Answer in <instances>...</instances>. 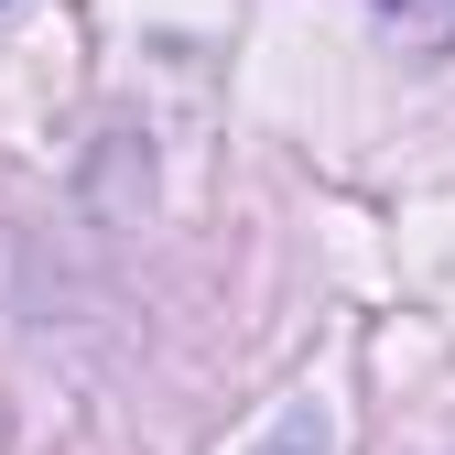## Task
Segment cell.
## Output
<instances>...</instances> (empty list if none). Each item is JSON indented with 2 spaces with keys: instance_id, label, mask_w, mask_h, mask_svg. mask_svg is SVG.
<instances>
[{
  "instance_id": "7a4b0ae2",
  "label": "cell",
  "mask_w": 455,
  "mask_h": 455,
  "mask_svg": "<svg viewBox=\"0 0 455 455\" xmlns=\"http://www.w3.org/2000/svg\"><path fill=\"white\" fill-rule=\"evenodd\" d=\"M390 22H402L412 44H434V54H455V0H379Z\"/></svg>"
},
{
  "instance_id": "6da1fadb",
  "label": "cell",
  "mask_w": 455,
  "mask_h": 455,
  "mask_svg": "<svg viewBox=\"0 0 455 455\" xmlns=\"http://www.w3.org/2000/svg\"><path fill=\"white\" fill-rule=\"evenodd\" d=\"M250 455H336V434H325L315 402H293V412H271V434H260Z\"/></svg>"
}]
</instances>
